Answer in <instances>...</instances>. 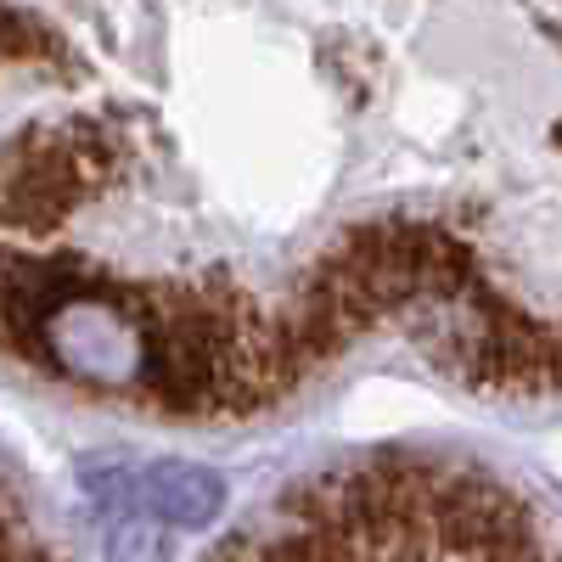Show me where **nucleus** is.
<instances>
[{"label":"nucleus","instance_id":"nucleus-1","mask_svg":"<svg viewBox=\"0 0 562 562\" xmlns=\"http://www.w3.org/2000/svg\"><path fill=\"white\" fill-rule=\"evenodd\" d=\"M135 501L153 512L164 524H180V529H203L214 512L225 506V490L209 467H192V461H164V467H147L135 479Z\"/></svg>","mask_w":562,"mask_h":562},{"label":"nucleus","instance_id":"nucleus-2","mask_svg":"<svg viewBox=\"0 0 562 562\" xmlns=\"http://www.w3.org/2000/svg\"><path fill=\"white\" fill-rule=\"evenodd\" d=\"M557 140H562V124H557Z\"/></svg>","mask_w":562,"mask_h":562}]
</instances>
